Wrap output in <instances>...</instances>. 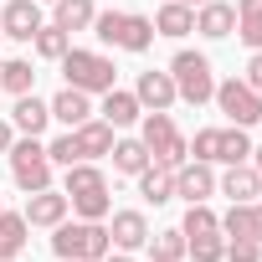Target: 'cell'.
Segmentation results:
<instances>
[{
  "label": "cell",
  "instance_id": "obj_37",
  "mask_svg": "<svg viewBox=\"0 0 262 262\" xmlns=\"http://www.w3.org/2000/svg\"><path fill=\"white\" fill-rule=\"evenodd\" d=\"M236 16H262V0H236Z\"/></svg>",
  "mask_w": 262,
  "mask_h": 262
},
{
  "label": "cell",
  "instance_id": "obj_9",
  "mask_svg": "<svg viewBox=\"0 0 262 262\" xmlns=\"http://www.w3.org/2000/svg\"><path fill=\"white\" fill-rule=\"evenodd\" d=\"M134 98H139V108L144 113H170L175 103H180V93H175V77H170V67L165 72H139V82H134Z\"/></svg>",
  "mask_w": 262,
  "mask_h": 262
},
{
  "label": "cell",
  "instance_id": "obj_34",
  "mask_svg": "<svg viewBox=\"0 0 262 262\" xmlns=\"http://www.w3.org/2000/svg\"><path fill=\"white\" fill-rule=\"evenodd\" d=\"M226 262H262V242H231L226 236Z\"/></svg>",
  "mask_w": 262,
  "mask_h": 262
},
{
  "label": "cell",
  "instance_id": "obj_3",
  "mask_svg": "<svg viewBox=\"0 0 262 262\" xmlns=\"http://www.w3.org/2000/svg\"><path fill=\"white\" fill-rule=\"evenodd\" d=\"M52 252H57V262H103L113 252L108 221H62V226H52Z\"/></svg>",
  "mask_w": 262,
  "mask_h": 262
},
{
  "label": "cell",
  "instance_id": "obj_16",
  "mask_svg": "<svg viewBox=\"0 0 262 262\" xmlns=\"http://www.w3.org/2000/svg\"><path fill=\"white\" fill-rule=\"evenodd\" d=\"M98 118H103V123H113V128H134V123L144 118V108H139L134 88H108V93H103V103H98Z\"/></svg>",
  "mask_w": 262,
  "mask_h": 262
},
{
  "label": "cell",
  "instance_id": "obj_11",
  "mask_svg": "<svg viewBox=\"0 0 262 262\" xmlns=\"http://www.w3.org/2000/svg\"><path fill=\"white\" fill-rule=\"evenodd\" d=\"M175 195H180L185 206L211 201V195H216V170H211L206 160H185V165H175Z\"/></svg>",
  "mask_w": 262,
  "mask_h": 262
},
{
  "label": "cell",
  "instance_id": "obj_27",
  "mask_svg": "<svg viewBox=\"0 0 262 262\" xmlns=\"http://www.w3.org/2000/svg\"><path fill=\"white\" fill-rule=\"evenodd\" d=\"M247 160H252V139H247V128L226 123V128H221V155H216V165H247Z\"/></svg>",
  "mask_w": 262,
  "mask_h": 262
},
{
  "label": "cell",
  "instance_id": "obj_45",
  "mask_svg": "<svg viewBox=\"0 0 262 262\" xmlns=\"http://www.w3.org/2000/svg\"><path fill=\"white\" fill-rule=\"evenodd\" d=\"M47 6H52V0H47Z\"/></svg>",
  "mask_w": 262,
  "mask_h": 262
},
{
  "label": "cell",
  "instance_id": "obj_21",
  "mask_svg": "<svg viewBox=\"0 0 262 262\" xmlns=\"http://www.w3.org/2000/svg\"><path fill=\"white\" fill-rule=\"evenodd\" d=\"M93 16H98V0H52V26H62L67 36L93 31Z\"/></svg>",
  "mask_w": 262,
  "mask_h": 262
},
{
  "label": "cell",
  "instance_id": "obj_41",
  "mask_svg": "<svg viewBox=\"0 0 262 262\" xmlns=\"http://www.w3.org/2000/svg\"><path fill=\"white\" fill-rule=\"evenodd\" d=\"M185 6H206V0H185Z\"/></svg>",
  "mask_w": 262,
  "mask_h": 262
},
{
  "label": "cell",
  "instance_id": "obj_20",
  "mask_svg": "<svg viewBox=\"0 0 262 262\" xmlns=\"http://www.w3.org/2000/svg\"><path fill=\"white\" fill-rule=\"evenodd\" d=\"M190 31H195V6H185V0H165V6L155 11V36L180 41V36H190Z\"/></svg>",
  "mask_w": 262,
  "mask_h": 262
},
{
  "label": "cell",
  "instance_id": "obj_1",
  "mask_svg": "<svg viewBox=\"0 0 262 262\" xmlns=\"http://www.w3.org/2000/svg\"><path fill=\"white\" fill-rule=\"evenodd\" d=\"M62 195L72 201V216H77V221H108V211H113L108 175H103L93 160H77V165L62 170Z\"/></svg>",
  "mask_w": 262,
  "mask_h": 262
},
{
  "label": "cell",
  "instance_id": "obj_38",
  "mask_svg": "<svg viewBox=\"0 0 262 262\" xmlns=\"http://www.w3.org/2000/svg\"><path fill=\"white\" fill-rule=\"evenodd\" d=\"M252 221H257V242H262V201H252Z\"/></svg>",
  "mask_w": 262,
  "mask_h": 262
},
{
  "label": "cell",
  "instance_id": "obj_10",
  "mask_svg": "<svg viewBox=\"0 0 262 262\" xmlns=\"http://www.w3.org/2000/svg\"><path fill=\"white\" fill-rule=\"evenodd\" d=\"M41 26H47L41 0H6V11H0V31H6L11 41H31Z\"/></svg>",
  "mask_w": 262,
  "mask_h": 262
},
{
  "label": "cell",
  "instance_id": "obj_22",
  "mask_svg": "<svg viewBox=\"0 0 262 262\" xmlns=\"http://www.w3.org/2000/svg\"><path fill=\"white\" fill-rule=\"evenodd\" d=\"M31 242V226L21 211H0V262H16Z\"/></svg>",
  "mask_w": 262,
  "mask_h": 262
},
{
  "label": "cell",
  "instance_id": "obj_42",
  "mask_svg": "<svg viewBox=\"0 0 262 262\" xmlns=\"http://www.w3.org/2000/svg\"><path fill=\"white\" fill-rule=\"evenodd\" d=\"M0 211H6V195H0Z\"/></svg>",
  "mask_w": 262,
  "mask_h": 262
},
{
  "label": "cell",
  "instance_id": "obj_23",
  "mask_svg": "<svg viewBox=\"0 0 262 262\" xmlns=\"http://www.w3.org/2000/svg\"><path fill=\"white\" fill-rule=\"evenodd\" d=\"M108 160H113V175H139V170H149V165H155V160H149V149H144V139H113Z\"/></svg>",
  "mask_w": 262,
  "mask_h": 262
},
{
  "label": "cell",
  "instance_id": "obj_29",
  "mask_svg": "<svg viewBox=\"0 0 262 262\" xmlns=\"http://www.w3.org/2000/svg\"><path fill=\"white\" fill-rule=\"evenodd\" d=\"M180 231H185V236H216V231H221V216H216L206 201H195V206H185Z\"/></svg>",
  "mask_w": 262,
  "mask_h": 262
},
{
  "label": "cell",
  "instance_id": "obj_40",
  "mask_svg": "<svg viewBox=\"0 0 262 262\" xmlns=\"http://www.w3.org/2000/svg\"><path fill=\"white\" fill-rule=\"evenodd\" d=\"M252 165H257V170H262V144H252Z\"/></svg>",
  "mask_w": 262,
  "mask_h": 262
},
{
  "label": "cell",
  "instance_id": "obj_33",
  "mask_svg": "<svg viewBox=\"0 0 262 262\" xmlns=\"http://www.w3.org/2000/svg\"><path fill=\"white\" fill-rule=\"evenodd\" d=\"M47 155H52V165H57V170L77 165V144H72V128H67V134H57V139L47 144Z\"/></svg>",
  "mask_w": 262,
  "mask_h": 262
},
{
  "label": "cell",
  "instance_id": "obj_35",
  "mask_svg": "<svg viewBox=\"0 0 262 262\" xmlns=\"http://www.w3.org/2000/svg\"><path fill=\"white\" fill-rule=\"evenodd\" d=\"M11 144H16V128H11V118H0V160L11 155Z\"/></svg>",
  "mask_w": 262,
  "mask_h": 262
},
{
  "label": "cell",
  "instance_id": "obj_17",
  "mask_svg": "<svg viewBox=\"0 0 262 262\" xmlns=\"http://www.w3.org/2000/svg\"><path fill=\"white\" fill-rule=\"evenodd\" d=\"M113 139H118V128H113V123H103V118H88V123H77V128H72L77 160H103V155L113 149Z\"/></svg>",
  "mask_w": 262,
  "mask_h": 262
},
{
  "label": "cell",
  "instance_id": "obj_18",
  "mask_svg": "<svg viewBox=\"0 0 262 262\" xmlns=\"http://www.w3.org/2000/svg\"><path fill=\"white\" fill-rule=\"evenodd\" d=\"M47 103H52V118H57V123H67V128H77V123H88V118L98 113V108H93V93L67 88V82H62V93H57V98H47Z\"/></svg>",
  "mask_w": 262,
  "mask_h": 262
},
{
  "label": "cell",
  "instance_id": "obj_7",
  "mask_svg": "<svg viewBox=\"0 0 262 262\" xmlns=\"http://www.w3.org/2000/svg\"><path fill=\"white\" fill-rule=\"evenodd\" d=\"M6 160H11V180H16L26 195L52 185V170H57V165H52V155H47V144H41V139L21 134V139L11 144V155H6Z\"/></svg>",
  "mask_w": 262,
  "mask_h": 262
},
{
  "label": "cell",
  "instance_id": "obj_31",
  "mask_svg": "<svg viewBox=\"0 0 262 262\" xmlns=\"http://www.w3.org/2000/svg\"><path fill=\"white\" fill-rule=\"evenodd\" d=\"M185 257L190 262H221L226 257V236H185Z\"/></svg>",
  "mask_w": 262,
  "mask_h": 262
},
{
  "label": "cell",
  "instance_id": "obj_19",
  "mask_svg": "<svg viewBox=\"0 0 262 262\" xmlns=\"http://www.w3.org/2000/svg\"><path fill=\"white\" fill-rule=\"evenodd\" d=\"M195 31L206 41H221L236 31V6H226V0H206V6H195Z\"/></svg>",
  "mask_w": 262,
  "mask_h": 262
},
{
  "label": "cell",
  "instance_id": "obj_30",
  "mask_svg": "<svg viewBox=\"0 0 262 262\" xmlns=\"http://www.w3.org/2000/svg\"><path fill=\"white\" fill-rule=\"evenodd\" d=\"M221 236H231V242H257V221H252V201H247V206H231V211L221 216Z\"/></svg>",
  "mask_w": 262,
  "mask_h": 262
},
{
  "label": "cell",
  "instance_id": "obj_15",
  "mask_svg": "<svg viewBox=\"0 0 262 262\" xmlns=\"http://www.w3.org/2000/svg\"><path fill=\"white\" fill-rule=\"evenodd\" d=\"M216 190H221L231 206H247V201L262 195V170H257V165H226V175L216 180Z\"/></svg>",
  "mask_w": 262,
  "mask_h": 262
},
{
  "label": "cell",
  "instance_id": "obj_25",
  "mask_svg": "<svg viewBox=\"0 0 262 262\" xmlns=\"http://www.w3.org/2000/svg\"><path fill=\"white\" fill-rule=\"evenodd\" d=\"M0 88H6L11 98L31 93V88H36V72H31V62H26V57H6V62H0Z\"/></svg>",
  "mask_w": 262,
  "mask_h": 262
},
{
  "label": "cell",
  "instance_id": "obj_44",
  "mask_svg": "<svg viewBox=\"0 0 262 262\" xmlns=\"http://www.w3.org/2000/svg\"><path fill=\"white\" fill-rule=\"evenodd\" d=\"M149 262H160V257H149Z\"/></svg>",
  "mask_w": 262,
  "mask_h": 262
},
{
  "label": "cell",
  "instance_id": "obj_13",
  "mask_svg": "<svg viewBox=\"0 0 262 262\" xmlns=\"http://www.w3.org/2000/svg\"><path fill=\"white\" fill-rule=\"evenodd\" d=\"M149 216L144 211H108V236H113V252H139L149 242Z\"/></svg>",
  "mask_w": 262,
  "mask_h": 262
},
{
  "label": "cell",
  "instance_id": "obj_6",
  "mask_svg": "<svg viewBox=\"0 0 262 262\" xmlns=\"http://www.w3.org/2000/svg\"><path fill=\"white\" fill-rule=\"evenodd\" d=\"M139 139H144L149 160H155V165H165V170H175V165H185V160H190V144H185V134L175 128V118H170V113H144V118H139Z\"/></svg>",
  "mask_w": 262,
  "mask_h": 262
},
{
  "label": "cell",
  "instance_id": "obj_5",
  "mask_svg": "<svg viewBox=\"0 0 262 262\" xmlns=\"http://www.w3.org/2000/svg\"><path fill=\"white\" fill-rule=\"evenodd\" d=\"M62 77H67V88H82V93H98V98H103L108 88H118L113 57H108V52H88V47H67Z\"/></svg>",
  "mask_w": 262,
  "mask_h": 262
},
{
  "label": "cell",
  "instance_id": "obj_32",
  "mask_svg": "<svg viewBox=\"0 0 262 262\" xmlns=\"http://www.w3.org/2000/svg\"><path fill=\"white\" fill-rule=\"evenodd\" d=\"M185 144H190V155H195V160L216 165V155H221V128H195V139H185Z\"/></svg>",
  "mask_w": 262,
  "mask_h": 262
},
{
  "label": "cell",
  "instance_id": "obj_36",
  "mask_svg": "<svg viewBox=\"0 0 262 262\" xmlns=\"http://www.w3.org/2000/svg\"><path fill=\"white\" fill-rule=\"evenodd\" d=\"M247 82L262 93V52H252V62H247Z\"/></svg>",
  "mask_w": 262,
  "mask_h": 262
},
{
  "label": "cell",
  "instance_id": "obj_14",
  "mask_svg": "<svg viewBox=\"0 0 262 262\" xmlns=\"http://www.w3.org/2000/svg\"><path fill=\"white\" fill-rule=\"evenodd\" d=\"M47 123H52V103H47V98H36V88H31V93H21V98H16V108H11V128H16V134L41 139V134H47Z\"/></svg>",
  "mask_w": 262,
  "mask_h": 262
},
{
  "label": "cell",
  "instance_id": "obj_43",
  "mask_svg": "<svg viewBox=\"0 0 262 262\" xmlns=\"http://www.w3.org/2000/svg\"><path fill=\"white\" fill-rule=\"evenodd\" d=\"M0 41H6V31H0ZM0 62H6V57H0Z\"/></svg>",
  "mask_w": 262,
  "mask_h": 262
},
{
  "label": "cell",
  "instance_id": "obj_2",
  "mask_svg": "<svg viewBox=\"0 0 262 262\" xmlns=\"http://www.w3.org/2000/svg\"><path fill=\"white\" fill-rule=\"evenodd\" d=\"M93 36L113 52H134L144 57L155 47V16H139V11H98L93 16Z\"/></svg>",
  "mask_w": 262,
  "mask_h": 262
},
{
  "label": "cell",
  "instance_id": "obj_4",
  "mask_svg": "<svg viewBox=\"0 0 262 262\" xmlns=\"http://www.w3.org/2000/svg\"><path fill=\"white\" fill-rule=\"evenodd\" d=\"M170 77H175L180 103H190V108H206V103H211V93H216V67H211V57H206V52L180 47V52L170 57Z\"/></svg>",
  "mask_w": 262,
  "mask_h": 262
},
{
  "label": "cell",
  "instance_id": "obj_8",
  "mask_svg": "<svg viewBox=\"0 0 262 262\" xmlns=\"http://www.w3.org/2000/svg\"><path fill=\"white\" fill-rule=\"evenodd\" d=\"M211 103H216V108L226 113V123H236V128H252V123L262 118V93H257L247 77H226V82H216Z\"/></svg>",
  "mask_w": 262,
  "mask_h": 262
},
{
  "label": "cell",
  "instance_id": "obj_26",
  "mask_svg": "<svg viewBox=\"0 0 262 262\" xmlns=\"http://www.w3.org/2000/svg\"><path fill=\"white\" fill-rule=\"evenodd\" d=\"M149 257H160V262H185V231L180 226H165V231H149Z\"/></svg>",
  "mask_w": 262,
  "mask_h": 262
},
{
  "label": "cell",
  "instance_id": "obj_28",
  "mask_svg": "<svg viewBox=\"0 0 262 262\" xmlns=\"http://www.w3.org/2000/svg\"><path fill=\"white\" fill-rule=\"evenodd\" d=\"M31 47H36V57H41V62H62V57H67V47H72V36H67L62 26H52V21H47V26L31 36Z\"/></svg>",
  "mask_w": 262,
  "mask_h": 262
},
{
  "label": "cell",
  "instance_id": "obj_39",
  "mask_svg": "<svg viewBox=\"0 0 262 262\" xmlns=\"http://www.w3.org/2000/svg\"><path fill=\"white\" fill-rule=\"evenodd\" d=\"M103 262H134V257H128V252H108Z\"/></svg>",
  "mask_w": 262,
  "mask_h": 262
},
{
  "label": "cell",
  "instance_id": "obj_12",
  "mask_svg": "<svg viewBox=\"0 0 262 262\" xmlns=\"http://www.w3.org/2000/svg\"><path fill=\"white\" fill-rule=\"evenodd\" d=\"M67 211H72V201H67L57 185H47V190H31V195H26V211H21V216H26V226H47V231H52V226L67 221Z\"/></svg>",
  "mask_w": 262,
  "mask_h": 262
},
{
  "label": "cell",
  "instance_id": "obj_24",
  "mask_svg": "<svg viewBox=\"0 0 262 262\" xmlns=\"http://www.w3.org/2000/svg\"><path fill=\"white\" fill-rule=\"evenodd\" d=\"M134 180H139V195H144L149 206H165V201H175V170H165V165H149V170H139Z\"/></svg>",
  "mask_w": 262,
  "mask_h": 262
}]
</instances>
